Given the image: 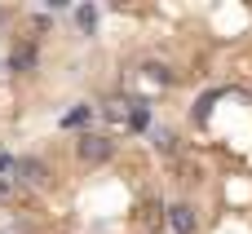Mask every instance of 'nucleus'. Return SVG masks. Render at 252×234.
<instances>
[{
    "instance_id": "1",
    "label": "nucleus",
    "mask_w": 252,
    "mask_h": 234,
    "mask_svg": "<svg viewBox=\"0 0 252 234\" xmlns=\"http://www.w3.org/2000/svg\"><path fill=\"white\" fill-rule=\"evenodd\" d=\"M75 150H80V159H84V164H106V159L115 155V142H111V137H102V133H84Z\"/></svg>"
},
{
    "instance_id": "2",
    "label": "nucleus",
    "mask_w": 252,
    "mask_h": 234,
    "mask_svg": "<svg viewBox=\"0 0 252 234\" xmlns=\"http://www.w3.org/2000/svg\"><path fill=\"white\" fill-rule=\"evenodd\" d=\"M13 173L22 186H49V164L44 159H13Z\"/></svg>"
},
{
    "instance_id": "3",
    "label": "nucleus",
    "mask_w": 252,
    "mask_h": 234,
    "mask_svg": "<svg viewBox=\"0 0 252 234\" xmlns=\"http://www.w3.org/2000/svg\"><path fill=\"white\" fill-rule=\"evenodd\" d=\"M168 226H173V234H195L199 230V217H195L190 204H173L168 208Z\"/></svg>"
},
{
    "instance_id": "4",
    "label": "nucleus",
    "mask_w": 252,
    "mask_h": 234,
    "mask_svg": "<svg viewBox=\"0 0 252 234\" xmlns=\"http://www.w3.org/2000/svg\"><path fill=\"white\" fill-rule=\"evenodd\" d=\"M9 66H13L18 75H27V71H35V44H18V49L9 53Z\"/></svg>"
},
{
    "instance_id": "5",
    "label": "nucleus",
    "mask_w": 252,
    "mask_h": 234,
    "mask_svg": "<svg viewBox=\"0 0 252 234\" xmlns=\"http://www.w3.org/2000/svg\"><path fill=\"white\" fill-rule=\"evenodd\" d=\"M75 22H80V31H93V27H97V9H93V4L75 9Z\"/></svg>"
},
{
    "instance_id": "6",
    "label": "nucleus",
    "mask_w": 252,
    "mask_h": 234,
    "mask_svg": "<svg viewBox=\"0 0 252 234\" xmlns=\"http://www.w3.org/2000/svg\"><path fill=\"white\" fill-rule=\"evenodd\" d=\"M155 146H159L164 155H173V150H177V137H173L168 128H159V133H155Z\"/></svg>"
},
{
    "instance_id": "7",
    "label": "nucleus",
    "mask_w": 252,
    "mask_h": 234,
    "mask_svg": "<svg viewBox=\"0 0 252 234\" xmlns=\"http://www.w3.org/2000/svg\"><path fill=\"white\" fill-rule=\"evenodd\" d=\"M146 75H151V80H159V84H173V71H168V66H159V62H151V66H146Z\"/></svg>"
},
{
    "instance_id": "8",
    "label": "nucleus",
    "mask_w": 252,
    "mask_h": 234,
    "mask_svg": "<svg viewBox=\"0 0 252 234\" xmlns=\"http://www.w3.org/2000/svg\"><path fill=\"white\" fill-rule=\"evenodd\" d=\"M84 119H89V106H80V111H71V115H66V119H62V124H66V128H80V124H84Z\"/></svg>"
},
{
    "instance_id": "9",
    "label": "nucleus",
    "mask_w": 252,
    "mask_h": 234,
    "mask_svg": "<svg viewBox=\"0 0 252 234\" xmlns=\"http://www.w3.org/2000/svg\"><path fill=\"white\" fill-rule=\"evenodd\" d=\"M106 115H111V119H124V115H128V102H111Z\"/></svg>"
},
{
    "instance_id": "10",
    "label": "nucleus",
    "mask_w": 252,
    "mask_h": 234,
    "mask_svg": "<svg viewBox=\"0 0 252 234\" xmlns=\"http://www.w3.org/2000/svg\"><path fill=\"white\" fill-rule=\"evenodd\" d=\"M9 168H13V159H9V155L0 150V173H9Z\"/></svg>"
},
{
    "instance_id": "11",
    "label": "nucleus",
    "mask_w": 252,
    "mask_h": 234,
    "mask_svg": "<svg viewBox=\"0 0 252 234\" xmlns=\"http://www.w3.org/2000/svg\"><path fill=\"white\" fill-rule=\"evenodd\" d=\"M9 195H13V186H9V181H0V199H9Z\"/></svg>"
},
{
    "instance_id": "12",
    "label": "nucleus",
    "mask_w": 252,
    "mask_h": 234,
    "mask_svg": "<svg viewBox=\"0 0 252 234\" xmlns=\"http://www.w3.org/2000/svg\"><path fill=\"white\" fill-rule=\"evenodd\" d=\"M0 22H4V9H0Z\"/></svg>"
}]
</instances>
